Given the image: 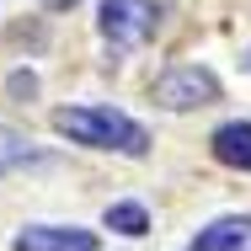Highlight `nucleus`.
Masks as SVG:
<instances>
[{"instance_id": "4", "label": "nucleus", "mask_w": 251, "mask_h": 251, "mask_svg": "<svg viewBox=\"0 0 251 251\" xmlns=\"http://www.w3.org/2000/svg\"><path fill=\"white\" fill-rule=\"evenodd\" d=\"M11 251H97V235L80 225H27Z\"/></svg>"}, {"instance_id": "5", "label": "nucleus", "mask_w": 251, "mask_h": 251, "mask_svg": "<svg viewBox=\"0 0 251 251\" xmlns=\"http://www.w3.org/2000/svg\"><path fill=\"white\" fill-rule=\"evenodd\" d=\"M214 160L230 171H251V123H225L214 128Z\"/></svg>"}, {"instance_id": "6", "label": "nucleus", "mask_w": 251, "mask_h": 251, "mask_svg": "<svg viewBox=\"0 0 251 251\" xmlns=\"http://www.w3.org/2000/svg\"><path fill=\"white\" fill-rule=\"evenodd\" d=\"M193 251H251V219H214L198 230Z\"/></svg>"}, {"instance_id": "3", "label": "nucleus", "mask_w": 251, "mask_h": 251, "mask_svg": "<svg viewBox=\"0 0 251 251\" xmlns=\"http://www.w3.org/2000/svg\"><path fill=\"white\" fill-rule=\"evenodd\" d=\"M155 101L171 107V112H193V107L219 101V80H214L203 64H171V70L155 80Z\"/></svg>"}, {"instance_id": "7", "label": "nucleus", "mask_w": 251, "mask_h": 251, "mask_svg": "<svg viewBox=\"0 0 251 251\" xmlns=\"http://www.w3.org/2000/svg\"><path fill=\"white\" fill-rule=\"evenodd\" d=\"M107 225H112L118 235H145V230H150V214H145L139 203H112V208H107Z\"/></svg>"}, {"instance_id": "8", "label": "nucleus", "mask_w": 251, "mask_h": 251, "mask_svg": "<svg viewBox=\"0 0 251 251\" xmlns=\"http://www.w3.org/2000/svg\"><path fill=\"white\" fill-rule=\"evenodd\" d=\"M22 160H32V150H27L16 134H0V171H11V166H22Z\"/></svg>"}, {"instance_id": "9", "label": "nucleus", "mask_w": 251, "mask_h": 251, "mask_svg": "<svg viewBox=\"0 0 251 251\" xmlns=\"http://www.w3.org/2000/svg\"><path fill=\"white\" fill-rule=\"evenodd\" d=\"M49 5H53V11H59V5H75V0H49Z\"/></svg>"}, {"instance_id": "1", "label": "nucleus", "mask_w": 251, "mask_h": 251, "mask_svg": "<svg viewBox=\"0 0 251 251\" xmlns=\"http://www.w3.org/2000/svg\"><path fill=\"white\" fill-rule=\"evenodd\" d=\"M53 128L64 139H75V145H91V150H118V155H145L150 150V134L134 118L112 112V107H59Z\"/></svg>"}, {"instance_id": "2", "label": "nucleus", "mask_w": 251, "mask_h": 251, "mask_svg": "<svg viewBox=\"0 0 251 251\" xmlns=\"http://www.w3.org/2000/svg\"><path fill=\"white\" fill-rule=\"evenodd\" d=\"M155 22H160V11H155L150 0H101V38L112 43V53H134L145 49L155 38Z\"/></svg>"}]
</instances>
